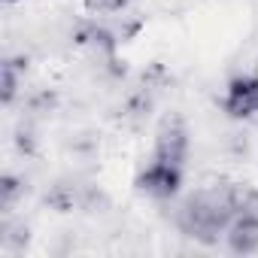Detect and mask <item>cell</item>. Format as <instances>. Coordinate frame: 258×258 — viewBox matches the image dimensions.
I'll use <instances>...</instances> for the list:
<instances>
[{"instance_id":"6da1fadb","label":"cell","mask_w":258,"mask_h":258,"mask_svg":"<svg viewBox=\"0 0 258 258\" xmlns=\"http://www.w3.org/2000/svg\"><path fill=\"white\" fill-rule=\"evenodd\" d=\"M176 222L185 237H191L204 246H213V243H219V237H225L228 225L234 222V210L228 204L225 188H204L185 201Z\"/></svg>"},{"instance_id":"7a4b0ae2","label":"cell","mask_w":258,"mask_h":258,"mask_svg":"<svg viewBox=\"0 0 258 258\" xmlns=\"http://www.w3.org/2000/svg\"><path fill=\"white\" fill-rule=\"evenodd\" d=\"M134 188L146 198L155 201H170L182 191V164H170V161H158L152 158L134 179Z\"/></svg>"},{"instance_id":"3957f363","label":"cell","mask_w":258,"mask_h":258,"mask_svg":"<svg viewBox=\"0 0 258 258\" xmlns=\"http://www.w3.org/2000/svg\"><path fill=\"white\" fill-rule=\"evenodd\" d=\"M222 112L234 121H258V73H240L225 85Z\"/></svg>"},{"instance_id":"277c9868","label":"cell","mask_w":258,"mask_h":258,"mask_svg":"<svg viewBox=\"0 0 258 258\" xmlns=\"http://www.w3.org/2000/svg\"><path fill=\"white\" fill-rule=\"evenodd\" d=\"M185 155H188V131L179 115H167L155 131L152 158L170 161V164H185Z\"/></svg>"},{"instance_id":"5b68a950","label":"cell","mask_w":258,"mask_h":258,"mask_svg":"<svg viewBox=\"0 0 258 258\" xmlns=\"http://www.w3.org/2000/svg\"><path fill=\"white\" fill-rule=\"evenodd\" d=\"M225 243L234 255L258 252V213H240L225 231Z\"/></svg>"},{"instance_id":"8992f818","label":"cell","mask_w":258,"mask_h":258,"mask_svg":"<svg viewBox=\"0 0 258 258\" xmlns=\"http://www.w3.org/2000/svg\"><path fill=\"white\" fill-rule=\"evenodd\" d=\"M73 40H76L79 46H88V49H94V52H103V55H112V52L118 49V43H124V40H118V34H112L109 28H103V25H94V22L82 25V28L73 34Z\"/></svg>"},{"instance_id":"52a82bcc","label":"cell","mask_w":258,"mask_h":258,"mask_svg":"<svg viewBox=\"0 0 258 258\" xmlns=\"http://www.w3.org/2000/svg\"><path fill=\"white\" fill-rule=\"evenodd\" d=\"M19 85H22V70L16 67V61H4V67H0V100H4V106H10L19 97Z\"/></svg>"},{"instance_id":"ba28073f","label":"cell","mask_w":258,"mask_h":258,"mask_svg":"<svg viewBox=\"0 0 258 258\" xmlns=\"http://www.w3.org/2000/svg\"><path fill=\"white\" fill-rule=\"evenodd\" d=\"M22 198H25V179L16 173H4V179H0V207L13 210Z\"/></svg>"},{"instance_id":"9c48e42d","label":"cell","mask_w":258,"mask_h":258,"mask_svg":"<svg viewBox=\"0 0 258 258\" xmlns=\"http://www.w3.org/2000/svg\"><path fill=\"white\" fill-rule=\"evenodd\" d=\"M131 7V0H82V10L88 16H112Z\"/></svg>"},{"instance_id":"30bf717a","label":"cell","mask_w":258,"mask_h":258,"mask_svg":"<svg viewBox=\"0 0 258 258\" xmlns=\"http://www.w3.org/2000/svg\"><path fill=\"white\" fill-rule=\"evenodd\" d=\"M46 204H49V207H55L58 213H70V210L76 207V195H73L67 185H55V191H52V195H46Z\"/></svg>"},{"instance_id":"8fae6325","label":"cell","mask_w":258,"mask_h":258,"mask_svg":"<svg viewBox=\"0 0 258 258\" xmlns=\"http://www.w3.org/2000/svg\"><path fill=\"white\" fill-rule=\"evenodd\" d=\"M4 4H19V0H4Z\"/></svg>"}]
</instances>
